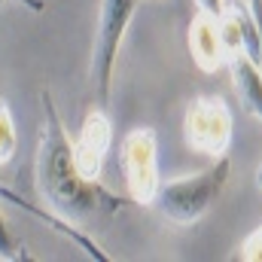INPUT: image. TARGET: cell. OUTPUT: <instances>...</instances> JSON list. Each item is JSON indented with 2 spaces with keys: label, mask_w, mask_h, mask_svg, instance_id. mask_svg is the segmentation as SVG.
Masks as SVG:
<instances>
[{
  "label": "cell",
  "mask_w": 262,
  "mask_h": 262,
  "mask_svg": "<svg viewBox=\"0 0 262 262\" xmlns=\"http://www.w3.org/2000/svg\"><path fill=\"white\" fill-rule=\"evenodd\" d=\"M40 107H43V122H40V140H37L34 186L43 204L70 223L122 210V198L104 189L101 180H89L76 168L73 140L67 137V128L49 92H40Z\"/></svg>",
  "instance_id": "obj_1"
},
{
  "label": "cell",
  "mask_w": 262,
  "mask_h": 262,
  "mask_svg": "<svg viewBox=\"0 0 262 262\" xmlns=\"http://www.w3.org/2000/svg\"><path fill=\"white\" fill-rule=\"evenodd\" d=\"M229 174H232V159L226 152V156H216L198 174L162 180L152 204L159 207V213L168 223H174V226H192V223H198L213 207V201L220 198V192L229 183Z\"/></svg>",
  "instance_id": "obj_2"
},
{
  "label": "cell",
  "mask_w": 262,
  "mask_h": 262,
  "mask_svg": "<svg viewBox=\"0 0 262 262\" xmlns=\"http://www.w3.org/2000/svg\"><path fill=\"white\" fill-rule=\"evenodd\" d=\"M134 12H137V0H101V6H98V28H95V46H92L89 76H92L95 98H98L101 107L110 104L119 46L125 40V31H128Z\"/></svg>",
  "instance_id": "obj_3"
},
{
  "label": "cell",
  "mask_w": 262,
  "mask_h": 262,
  "mask_svg": "<svg viewBox=\"0 0 262 262\" xmlns=\"http://www.w3.org/2000/svg\"><path fill=\"white\" fill-rule=\"evenodd\" d=\"M183 137L189 149H195L201 156H210V159L226 156L235 137V119H232L229 104L220 95L192 98L183 113Z\"/></svg>",
  "instance_id": "obj_4"
},
{
  "label": "cell",
  "mask_w": 262,
  "mask_h": 262,
  "mask_svg": "<svg viewBox=\"0 0 262 262\" xmlns=\"http://www.w3.org/2000/svg\"><path fill=\"white\" fill-rule=\"evenodd\" d=\"M119 168L125 180V192L134 204H152L162 186L159 177V137L156 131L140 125L131 128L119 143Z\"/></svg>",
  "instance_id": "obj_5"
},
{
  "label": "cell",
  "mask_w": 262,
  "mask_h": 262,
  "mask_svg": "<svg viewBox=\"0 0 262 262\" xmlns=\"http://www.w3.org/2000/svg\"><path fill=\"white\" fill-rule=\"evenodd\" d=\"M110 143H113V125H110L107 113L104 110H92L82 119V128H79L76 140H73L76 168L89 180H101L104 162H107V152H110Z\"/></svg>",
  "instance_id": "obj_6"
},
{
  "label": "cell",
  "mask_w": 262,
  "mask_h": 262,
  "mask_svg": "<svg viewBox=\"0 0 262 262\" xmlns=\"http://www.w3.org/2000/svg\"><path fill=\"white\" fill-rule=\"evenodd\" d=\"M186 43H189L192 64H195L201 73H216L220 67L226 64V46H223L220 18H216V15L198 9L195 15H192V21H189Z\"/></svg>",
  "instance_id": "obj_7"
},
{
  "label": "cell",
  "mask_w": 262,
  "mask_h": 262,
  "mask_svg": "<svg viewBox=\"0 0 262 262\" xmlns=\"http://www.w3.org/2000/svg\"><path fill=\"white\" fill-rule=\"evenodd\" d=\"M226 67L232 73V85L238 92L244 113L262 125V67L247 52H229Z\"/></svg>",
  "instance_id": "obj_8"
},
{
  "label": "cell",
  "mask_w": 262,
  "mask_h": 262,
  "mask_svg": "<svg viewBox=\"0 0 262 262\" xmlns=\"http://www.w3.org/2000/svg\"><path fill=\"white\" fill-rule=\"evenodd\" d=\"M15 149H18V131H15V119H12V113H9L6 101L0 98V168L12 162Z\"/></svg>",
  "instance_id": "obj_9"
},
{
  "label": "cell",
  "mask_w": 262,
  "mask_h": 262,
  "mask_svg": "<svg viewBox=\"0 0 262 262\" xmlns=\"http://www.w3.org/2000/svg\"><path fill=\"white\" fill-rule=\"evenodd\" d=\"M18 250L21 247L12 238V232H9V226H6V220L0 213V259H25V253H18Z\"/></svg>",
  "instance_id": "obj_10"
},
{
  "label": "cell",
  "mask_w": 262,
  "mask_h": 262,
  "mask_svg": "<svg viewBox=\"0 0 262 262\" xmlns=\"http://www.w3.org/2000/svg\"><path fill=\"white\" fill-rule=\"evenodd\" d=\"M241 259L244 262H262V226L253 229V232L244 238V244H241Z\"/></svg>",
  "instance_id": "obj_11"
},
{
  "label": "cell",
  "mask_w": 262,
  "mask_h": 262,
  "mask_svg": "<svg viewBox=\"0 0 262 262\" xmlns=\"http://www.w3.org/2000/svg\"><path fill=\"white\" fill-rule=\"evenodd\" d=\"M195 6L201 12L216 15V18H223V12H226V0H195Z\"/></svg>",
  "instance_id": "obj_12"
},
{
  "label": "cell",
  "mask_w": 262,
  "mask_h": 262,
  "mask_svg": "<svg viewBox=\"0 0 262 262\" xmlns=\"http://www.w3.org/2000/svg\"><path fill=\"white\" fill-rule=\"evenodd\" d=\"M253 18H256V28H259V67H262V0H247Z\"/></svg>",
  "instance_id": "obj_13"
},
{
  "label": "cell",
  "mask_w": 262,
  "mask_h": 262,
  "mask_svg": "<svg viewBox=\"0 0 262 262\" xmlns=\"http://www.w3.org/2000/svg\"><path fill=\"white\" fill-rule=\"evenodd\" d=\"M9 0H0V6H6ZM12 3H18V6H25V9H31V12H43V0H12Z\"/></svg>",
  "instance_id": "obj_14"
},
{
  "label": "cell",
  "mask_w": 262,
  "mask_h": 262,
  "mask_svg": "<svg viewBox=\"0 0 262 262\" xmlns=\"http://www.w3.org/2000/svg\"><path fill=\"white\" fill-rule=\"evenodd\" d=\"M256 186H259V192H262V162H259V168H256Z\"/></svg>",
  "instance_id": "obj_15"
}]
</instances>
